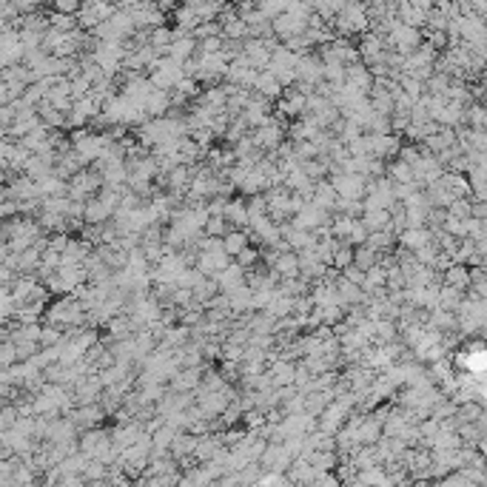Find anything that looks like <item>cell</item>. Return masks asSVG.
Masks as SVG:
<instances>
[{
	"mask_svg": "<svg viewBox=\"0 0 487 487\" xmlns=\"http://www.w3.org/2000/svg\"><path fill=\"white\" fill-rule=\"evenodd\" d=\"M367 3H370V0H367ZM374 3H382V0H374Z\"/></svg>",
	"mask_w": 487,
	"mask_h": 487,
	"instance_id": "obj_11",
	"label": "cell"
},
{
	"mask_svg": "<svg viewBox=\"0 0 487 487\" xmlns=\"http://www.w3.org/2000/svg\"><path fill=\"white\" fill-rule=\"evenodd\" d=\"M194 49V40H180V43H174L171 46V57L174 60H180V57H189V52Z\"/></svg>",
	"mask_w": 487,
	"mask_h": 487,
	"instance_id": "obj_6",
	"label": "cell"
},
{
	"mask_svg": "<svg viewBox=\"0 0 487 487\" xmlns=\"http://www.w3.org/2000/svg\"><path fill=\"white\" fill-rule=\"evenodd\" d=\"M402 242L410 245V248H422L428 242V231H408V234L402 237Z\"/></svg>",
	"mask_w": 487,
	"mask_h": 487,
	"instance_id": "obj_5",
	"label": "cell"
},
{
	"mask_svg": "<svg viewBox=\"0 0 487 487\" xmlns=\"http://www.w3.org/2000/svg\"><path fill=\"white\" fill-rule=\"evenodd\" d=\"M276 268H280L283 274H288V276H294V274H296V268H299V262H296L294 257H283V260H280V265H276Z\"/></svg>",
	"mask_w": 487,
	"mask_h": 487,
	"instance_id": "obj_8",
	"label": "cell"
},
{
	"mask_svg": "<svg viewBox=\"0 0 487 487\" xmlns=\"http://www.w3.org/2000/svg\"><path fill=\"white\" fill-rule=\"evenodd\" d=\"M274 382H294V367L291 365H276L274 367Z\"/></svg>",
	"mask_w": 487,
	"mask_h": 487,
	"instance_id": "obj_7",
	"label": "cell"
},
{
	"mask_svg": "<svg viewBox=\"0 0 487 487\" xmlns=\"http://www.w3.org/2000/svg\"><path fill=\"white\" fill-rule=\"evenodd\" d=\"M166 40L171 43V35H169L166 29H157V35H154V40H151V43H154V46H162V43H166Z\"/></svg>",
	"mask_w": 487,
	"mask_h": 487,
	"instance_id": "obj_9",
	"label": "cell"
},
{
	"mask_svg": "<svg viewBox=\"0 0 487 487\" xmlns=\"http://www.w3.org/2000/svg\"><path fill=\"white\" fill-rule=\"evenodd\" d=\"M242 248H245V234H228L225 242H222L225 254H240Z\"/></svg>",
	"mask_w": 487,
	"mask_h": 487,
	"instance_id": "obj_4",
	"label": "cell"
},
{
	"mask_svg": "<svg viewBox=\"0 0 487 487\" xmlns=\"http://www.w3.org/2000/svg\"><path fill=\"white\" fill-rule=\"evenodd\" d=\"M362 180L359 177H342V180H336V185H334V191H339L342 197H359L362 191Z\"/></svg>",
	"mask_w": 487,
	"mask_h": 487,
	"instance_id": "obj_1",
	"label": "cell"
},
{
	"mask_svg": "<svg viewBox=\"0 0 487 487\" xmlns=\"http://www.w3.org/2000/svg\"><path fill=\"white\" fill-rule=\"evenodd\" d=\"M448 283H450L453 288H468V285H470V274H468V268H461V265L450 268V271H448Z\"/></svg>",
	"mask_w": 487,
	"mask_h": 487,
	"instance_id": "obj_3",
	"label": "cell"
},
{
	"mask_svg": "<svg viewBox=\"0 0 487 487\" xmlns=\"http://www.w3.org/2000/svg\"><path fill=\"white\" fill-rule=\"evenodd\" d=\"M388 222H390V217H388V211H382V208H376V211H367V217H365V228L367 231H379Z\"/></svg>",
	"mask_w": 487,
	"mask_h": 487,
	"instance_id": "obj_2",
	"label": "cell"
},
{
	"mask_svg": "<svg viewBox=\"0 0 487 487\" xmlns=\"http://www.w3.org/2000/svg\"><path fill=\"white\" fill-rule=\"evenodd\" d=\"M416 3H419V0H416ZM425 3H428V0H422V6H425Z\"/></svg>",
	"mask_w": 487,
	"mask_h": 487,
	"instance_id": "obj_10",
	"label": "cell"
}]
</instances>
